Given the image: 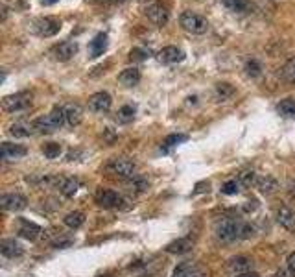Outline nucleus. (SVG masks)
Instances as JSON below:
<instances>
[{
    "instance_id": "20",
    "label": "nucleus",
    "mask_w": 295,
    "mask_h": 277,
    "mask_svg": "<svg viewBox=\"0 0 295 277\" xmlns=\"http://www.w3.org/2000/svg\"><path fill=\"white\" fill-rule=\"evenodd\" d=\"M65 117H67V124L68 126H79L83 120V109L82 106H77V104H68L65 107Z\"/></svg>"
},
{
    "instance_id": "9",
    "label": "nucleus",
    "mask_w": 295,
    "mask_h": 277,
    "mask_svg": "<svg viewBox=\"0 0 295 277\" xmlns=\"http://www.w3.org/2000/svg\"><path fill=\"white\" fill-rule=\"evenodd\" d=\"M26 205H28V199L22 194H19V192L2 194V198H0V207L4 211H13V213H17V211L26 209Z\"/></svg>"
},
{
    "instance_id": "25",
    "label": "nucleus",
    "mask_w": 295,
    "mask_h": 277,
    "mask_svg": "<svg viewBox=\"0 0 295 277\" xmlns=\"http://www.w3.org/2000/svg\"><path fill=\"white\" fill-rule=\"evenodd\" d=\"M277 113L286 118H295V100H291V98L281 100L277 104Z\"/></svg>"
},
{
    "instance_id": "15",
    "label": "nucleus",
    "mask_w": 295,
    "mask_h": 277,
    "mask_svg": "<svg viewBox=\"0 0 295 277\" xmlns=\"http://www.w3.org/2000/svg\"><path fill=\"white\" fill-rule=\"evenodd\" d=\"M0 251L2 255L8 259H15V257H20L24 253V248L20 246V242H17L15 238H4L0 242Z\"/></svg>"
},
{
    "instance_id": "35",
    "label": "nucleus",
    "mask_w": 295,
    "mask_h": 277,
    "mask_svg": "<svg viewBox=\"0 0 295 277\" xmlns=\"http://www.w3.org/2000/svg\"><path fill=\"white\" fill-rule=\"evenodd\" d=\"M238 181H240V183H242V185H246V187H249V185H255V183H257V174H255V172H249V170H247V172H242V174H240V180H238Z\"/></svg>"
},
{
    "instance_id": "29",
    "label": "nucleus",
    "mask_w": 295,
    "mask_h": 277,
    "mask_svg": "<svg viewBox=\"0 0 295 277\" xmlns=\"http://www.w3.org/2000/svg\"><path fill=\"white\" fill-rule=\"evenodd\" d=\"M172 277H201V273L192 266V264H181L175 268V272Z\"/></svg>"
},
{
    "instance_id": "18",
    "label": "nucleus",
    "mask_w": 295,
    "mask_h": 277,
    "mask_svg": "<svg viewBox=\"0 0 295 277\" xmlns=\"http://www.w3.org/2000/svg\"><path fill=\"white\" fill-rule=\"evenodd\" d=\"M17 233L22 238H28V240H35L39 235L43 233V229L39 228L37 224L30 222V220H19V231Z\"/></svg>"
},
{
    "instance_id": "5",
    "label": "nucleus",
    "mask_w": 295,
    "mask_h": 277,
    "mask_svg": "<svg viewBox=\"0 0 295 277\" xmlns=\"http://www.w3.org/2000/svg\"><path fill=\"white\" fill-rule=\"evenodd\" d=\"M105 170L113 175H118V178H131L135 174V163L126 157H115L107 163Z\"/></svg>"
},
{
    "instance_id": "39",
    "label": "nucleus",
    "mask_w": 295,
    "mask_h": 277,
    "mask_svg": "<svg viewBox=\"0 0 295 277\" xmlns=\"http://www.w3.org/2000/svg\"><path fill=\"white\" fill-rule=\"evenodd\" d=\"M275 277H295V272L291 268H281V270L275 273Z\"/></svg>"
},
{
    "instance_id": "31",
    "label": "nucleus",
    "mask_w": 295,
    "mask_h": 277,
    "mask_svg": "<svg viewBox=\"0 0 295 277\" xmlns=\"http://www.w3.org/2000/svg\"><path fill=\"white\" fill-rule=\"evenodd\" d=\"M282 78L286 80L288 83H295V58L288 59L286 65L282 67Z\"/></svg>"
},
{
    "instance_id": "14",
    "label": "nucleus",
    "mask_w": 295,
    "mask_h": 277,
    "mask_svg": "<svg viewBox=\"0 0 295 277\" xmlns=\"http://www.w3.org/2000/svg\"><path fill=\"white\" fill-rule=\"evenodd\" d=\"M253 268V261L246 255H238V257H232L227 263V270L231 273H247Z\"/></svg>"
},
{
    "instance_id": "1",
    "label": "nucleus",
    "mask_w": 295,
    "mask_h": 277,
    "mask_svg": "<svg viewBox=\"0 0 295 277\" xmlns=\"http://www.w3.org/2000/svg\"><path fill=\"white\" fill-rule=\"evenodd\" d=\"M214 233L222 242H234V240H244L251 238L255 235V228L251 224H246L236 218H222L214 225Z\"/></svg>"
},
{
    "instance_id": "28",
    "label": "nucleus",
    "mask_w": 295,
    "mask_h": 277,
    "mask_svg": "<svg viewBox=\"0 0 295 277\" xmlns=\"http://www.w3.org/2000/svg\"><path fill=\"white\" fill-rule=\"evenodd\" d=\"M222 4L227 10L234 11V13H244V11L249 10V2L247 0H222Z\"/></svg>"
},
{
    "instance_id": "19",
    "label": "nucleus",
    "mask_w": 295,
    "mask_h": 277,
    "mask_svg": "<svg viewBox=\"0 0 295 277\" xmlns=\"http://www.w3.org/2000/svg\"><path fill=\"white\" fill-rule=\"evenodd\" d=\"M107 50V35L98 34L94 35V39L89 43V58H100Z\"/></svg>"
},
{
    "instance_id": "36",
    "label": "nucleus",
    "mask_w": 295,
    "mask_h": 277,
    "mask_svg": "<svg viewBox=\"0 0 295 277\" xmlns=\"http://www.w3.org/2000/svg\"><path fill=\"white\" fill-rule=\"evenodd\" d=\"M131 187H133L137 192H144V190L150 189V183H148L144 178H133V181H131Z\"/></svg>"
},
{
    "instance_id": "30",
    "label": "nucleus",
    "mask_w": 295,
    "mask_h": 277,
    "mask_svg": "<svg viewBox=\"0 0 295 277\" xmlns=\"http://www.w3.org/2000/svg\"><path fill=\"white\" fill-rule=\"evenodd\" d=\"M232 94H234V87H232L231 83H218L216 85V98H218L220 102L231 98Z\"/></svg>"
},
{
    "instance_id": "13",
    "label": "nucleus",
    "mask_w": 295,
    "mask_h": 277,
    "mask_svg": "<svg viewBox=\"0 0 295 277\" xmlns=\"http://www.w3.org/2000/svg\"><path fill=\"white\" fill-rule=\"evenodd\" d=\"M277 222L286 229L295 233V211L290 209L288 205H282L281 209L277 211Z\"/></svg>"
},
{
    "instance_id": "42",
    "label": "nucleus",
    "mask_w": 295,
    "mask_h": 277,
    "mask_svg": "<svg viewBox=\"0 0 295 277\" xmlns=\"http://www.w3.org/2000/svg\"><path fill=\"white\" fill-rule=\"evenodd\" d=\"M44 6H52V4H56V2H59V0H41Z\"/></svg>"
},
{
    "instance_id": "4",
    "label": "nucleus",
    "mask_w": 295,
    "mask_h": 277,
    "mask_svg": "<svg viewBox=\"0 0 295 277\" xmlns=\"http://www.w3.org/2000/svg\"><path fill=\"white\" fill-rule=\"evenodd\" d=\"M32 106V92L22 91V92H15V94H10L2 100V109L6 113H19L24 111Z\"/></svg>"
},
{
    "instance_id": "8",
    "label": "nucleus",
    "mask_w": 295,
    "mask_h": 277,
    "mask_svg": "<svg viewBox=\"0 0 295 277\" xmlns=\"http://www.w3.org/2000/svg\"><path fill=\"white\" fill-rule=\"evenodd\" d=\"M113 106V98L109 92L100 91L94 92L91 98H89V109L92 113H107Z\"/></svg>"
},
{
    "instance_id": "23",
    "label": "nucleus",
    "mask_w": 295,
    "mask_h": 277,
    "mask_svg": "<svg viewBox=\"0 0 295 277\" xmlns=\"http://www.w3.org/2000/svg\"><path fill=\"white\" fill-rule=\"evenodd\" d=\"M32 132H34V124H28V122H15L10 126V135L17 139H26L32 135Z\"/></svg>"
},
{
    "instance_id": "22",
    "label": "nucleus",
    "mask_w": 295,
    "mask_h": 277,
    "mask_svg": "<svg viewBox=\"0 0 295 277\" xmlns=\"http://www.w3.org/2000/svg\"><path fill=\"white\" fill-rule=\"evenodd\" d=\"M194 246L192 238L184 237V238H177V240H174V242H170L168 246H166V251L168 253H175V255H183V253L190 251Z\"/></svg>"
},
{
    "instance_id": "32",
    "label": "nucleus",
    "mask_w": 295,
    "mask_h": 277,
    "mask_svg": "<svg viewBox=\"0 0 295 277\" xmlns=\"http://www.w3.org/2000/svg\"><path fill=\"white\" fill-rule=\"evenodd\" d=\"M244 70H246V74L247 76H251V78H258V76L262 74V67L257 59H249V61H246Z\"/></svg>"
},
{
    "instance_id": "3",
    "label": "nucleus",
    "mask_w": 295,
    "mask_h": 277,
    "mask_svg": "<svg viewBox=\"0 0 295 277\" xmlns=\"http://www.w3.org/2000/svg\"><path fill=\"white\" fill-rule=\"evenodd\" d=\"M179 24L183 26L184 32L194 35H201L208 30V20L201 15L194 13V11H184L179 17Z\"/></svg>"
},
{
    "instance_id": "16",
    "label": "nucleus",
    "mask_w": 295,
    "mask_h": 277,
    "mask_svg": "<svg viewBox=\"0 0 295 277\" xmlns=\"http://www.w3.org/2000/svg\"><path fill=\"white\" fill-rule=\"evenodd\" d=\"M157 58H159L160 63L170 65V63H179V61H183L184 54H183V50L177 48V46H165V48L157 54Z\"/></svg>"
},
{
    "instance_id": "34",
    "label": "nucleus",
    "mask_w": 295,
    "mask_h": 277,
    "mask_svg": "<svg viewBox=\"0 0 295 277\" xmlns=\"http://www.w3.org/2000/svg\"><path fill=\"white\" fill-rule=\"evenodd\" d=\"M240 187H242V183L236 180H229L223 183L222 187V192L223 194H227V196H232V194H238L240 192Z\"/></svg>"
},
{
    "instance_id": "43",
    "label": "nucleus",
    "mask_w": 295,
    "mask_h": 277,
    "mask_svg": "<svg viewBox=\"0 0 295 277\" xmlns=\"http://www.w3.org/2000/svg\"><path fill=\"white\" fill-rule=\"evenodd\" d=\"M236 277H258V275H257V273H249V272H247V273H240V275H236Z\"/></svg>"
},
{
    "instance_id": "40",
    "label": "nucleus",
    "mask_w": 295,
    "mask_h": 277,
    "mask_svg": "<svg viewBox=\"0 0 295 277\" xmlns=\"http://www.w3.org/2000/svg\"><path fill=\"white\" fill-rule=\"evenodd\" d=\"M286 263H288V268H291V270H293V272H295V251L288 255V259H286Z\"/></svg>"
},
{
    "instance_id": "2",
    "label": "nucleus",
    "mask_w": 295,
    "mask_h": 277,
    "mask_svg": "<svg viewBox=\"0 0 295 277\" xmlns=\"http://www.w3.org/2000/svg\"><path fill=\"white\" fill-rule=\"evenodd\" d=\"M67 122V117H65V107H53L52 111L44 117H39L37 120L34 122V130L39 133H53L56 130L63 126Z\"/></svg>"
},
{
    "instance_id": "21",
    "label": "nucleus",
    "mask_w": 295,
    "mask_h": 277,
    "mask_svg": "<svg viewBox=\"0 0 295 277\" xmlns=\"http://www.w3.org/2000/svg\"><path fill=\"white\" fill-rule=\"evenodd\" d=\"M255 187L260 190L262 194H273V192L279 189V181H277L273 175H260V178H257Z\"/></svg>"
},
{
    "instance_id": "11",
    "label": "nucleus",
    "mask_w": 295,
    "mask_h": 277,
    "mask_svg": "<svg viewBox=\"0 0 295 277\" xmlns=\"http://www.w3.org/2000/svg\"><path fill=\"white\" fill-rule=\"evenodd\" d=\"M96 204L103 209H113V207H120L122 196L116 194L115 190H98L96 192Z\"/></svg>"
},
{
    "instance_id": "38",
    "label": "nucleus",
    "mask_w": 295,
    "mask_h": 277,
    "mask_svg": "<svg viewBox=\"0 0 295 277\" xmlns=\"http://www.w3.org/2000/svg\"><path fill=\"white\" fill-rule=\"evenodd\" d=\"M186 139H189L186 135H181V133L177 135V133H174V135H168V137H166L165 146H166V148H168V146H175V144H179V142H184Z\"/></svg>"
},
{
    "instance_id": "7",
    "label": "nucleus",
    "mask_w": 295,
    "mask_h": 277,
    "mask_svg": "<svg viewBox=\"0 0 295 277\" xmlns=\"http://www.w3.org/2000/svg\"><path fill=\"white\" fill-rule=\"evenodd\" d=\"M35 34L41 37H53L56 34H59L61 30V20L56 17H43V19L35 20Z\"/></svg>"
},
{
    "instance_id": "27",
    "label": "nucleus",
    "mask_w": 295,
    "mask_h": 277,
    "mask_svg": "<svg viewBox=\"0 0 295 277\" xmlns=\"http://www.w3.org/2000/svg\"><path fill=\"white\" fill-rule=\"evenodd\" d=\"M135 115H137L135 106H122L120 109H118V113H116V118H118V122H122V124H129V122H133Z\"/></svg>"
},
{
    "instance_id": "37",
    "label": "nucleus",
    "mask_w": 295,
    "mask_h": 277,
    "mask_svg": "<svg viewBox=\"0 0 295 277\" xmlns=\"http://www.w3.org/2000/svg\"><path fill=\"white\" fill-rule=\"evenodd\" d=\"M129 58L133 59V61H144L146 58H150V52L144 48H133L129 52Z\"/></svg>"
},
{
    "instance_id": "12",
    "label": "nucleus",
    "mask_w": 295,
    "mask_h": 277,
    "mask_svg": "<svg viewBox=\"0 0 295 277\" xmlns=\"http://www.w3.org/2000/svg\"><path fill=\"white\" fill-rule=\"evenodd\" d=\"M77 52V44L74 41H63V43L56 44L52 48L53 58L58 61H68L70 58H74Z\"/></svg>"
},
{
    "instance_id": "44",
    "label": "nucleus",
    "mask_w": 295,
    "mask_h": 277,
    "mask_svg": "<svg viewBox=\"0 0 295 277\" xmlns=\"http://www.w3.org/2000/svg\"><path fill=\"white\" fill-rule=\"evenodd\" d=\"M109 2H115V4H120V2H127V0H109Z\"/></svg>"
},
{
    "instance_id": "17",
    "label": "nucleus",
    "mask_w": 295,
    "mask_h": 277,
    "mask_svg": "<svg viewBox=\"0 0 295 277\" xmlns=\"http://www.w3.org/2000/svg\"><path fill=\"white\" fill-rule=\"evenodd\" d=\"M118 82L124 85V87H135L141 82V70L135 67H127L124 68L120 74H118Z\"/></svg>"
},
{
    "instance_id": "6",
    "label": "nucleus",
    "mask_w": 295,
    "mask_h": 277,
    "mask_svg": "<svg viewBox=\"0 0 295 277\" xmlns=\"http://www.w3.org/2000/svg\"><path fill=\"white\" fill-rule=\"evenodd\" d=\"M144 13H146V17H148V19H150L151 22L157 24V26L166 24L168 19H170V11H168V8L163 4V2H150V4L146 6Z\"/></svg>"
},
{
    "instance_id": "10",
    "label": "nucleus",
    "mask_w": 295,
    "mask_h": 277,
    "mask_svg": "<svg viewBox=\"0 0 295 277\" xmlns=\"http://www.w3.org/2000/svg\"><path fill=\"white\" fill-rule=\"evenodd\" d=\"M28 154V148L22 144H11V142H4L0 148V157L4 161H17Z\"/></svg>"
},
{
    "instance_id": "26",
    "label": "nucleus",
    "mask_w": 295,
    "mask_h": 277,
    "mask_svg": "<svg viewBox=\"0 0 295 277\" xmlns=\"http://www.w3.org/2000/svg\"><path fill=\"white\" fill-rule=\"evenodd\" d=\"M65 225L70 229H77L82 228L83 224H85V214L82 213V211H74V213H68L67 216L63 218Z\"/></svg>"
},
{
    "instance_id": "33",
    "label": "nucleus",
    "mask_w": 295,
    "mask_h": 277,
    "mask_svg": "<svg viewBox=\"0 0 295 277\" xmlns=\"http://www.w3.org/2000/svg\"><path fill=\"white\" fill-rule=\"evenodd\" d=\"M43 154L48 159H56V157H59V154H61V144H58V142H46V144L43 146Z\"/></svg>"
},
{
    "instance_id": "41",
    "label": "nucleus",
    "mask_w": 295,
    "mask_h": 277,
    "mask_svg": "<svg viewBox=\"0 0 295 277\" xmlns=\"http://www.w3.org/2000/svg\"><path fill=\"white\" fill-rule=\"evenodd\" d=\"M290 196H291V198H295V183H293V181L290 183Z\"/></svg>"
},
{
    "instance_id": "24",
    "label": "nucleus",
    "mask_w": 295,
    "mask_h": 277,
    "mask_svg": "<svg viewBox=\"0 0 295 277\" xmlns=\"http://www.w3.org/2000/svg\"><path fill=\"white\" fill-rule=\"evenodd\" d=\"M59 190H61V194H63V196H67V198H72L77 190H79V181H77L76 178H67V180L61 181V187H59Z\"/></svg>"
}]
</instances>
